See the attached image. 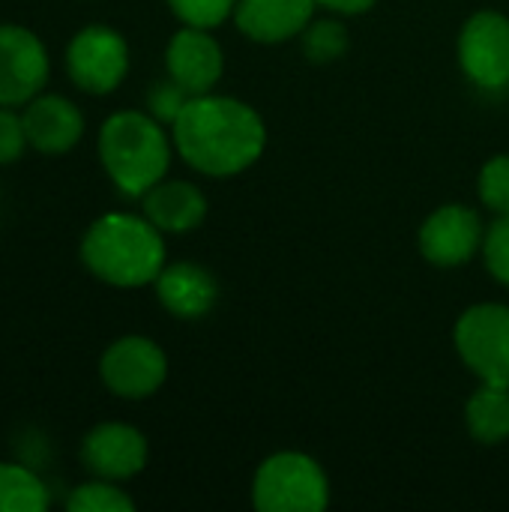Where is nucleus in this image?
I'll return each instance as SVG.
<instances>
[{"label": "nucleus", "mask_w": 509, "mask_h": 512, "mask_svg": "<svg viewBox=\"0 0 509 512\" xmlns=\"http://www.w3.org/2000/svg\"><path fill=\"white\" fill-rule=\"evenodd\" d=\"M261 117L228 96H192L174 120L180 156L201 174L228 177L249 168L264 150Z\"/></svg>", "instance_id": "f257e3e1"}, {"label": "nucleus", "mask_w": 509, "mask_h": 512, "mask_svg": "<svg viewBox=\"0 0 509 512\" xmlns=\"http://www.w3.org/2000/svg\"><path fill=\"white\" fill-rule=\"evenodd\" d=\"M81 258L102 282L135 288L156 282L165 267V246L150 219L111 213L90 225L81 243Z\"/></svg>", "instance_id": "f03ea898"}, {"label": "nucleus", "mask_w": 509, "mask_h": 512, "mask_svg": "<svg viewBox=\"0 0 509 512\" xmlns=\"http://www.w3.org/2000/svg\"><path fill=\"white\" fill-rule=\"evenodd\" d=\"M99 156L126 195H144L165 177L171 150L156 120L138 111H120L99 132Z\"/></svg>", "instance_id": "7ed1b4c3"}, {"label": "nucleus", "mask_w": 509, "mask_h": 512, "mask_svg": "<svg viewBox=\"0 0 509 512\" xmlns=\"http://www.w3.org/2000/svg\"><path fill=\"white\" fill-rule=\"evenodd\" d=\"M252 501L261 512H321L330 501L327 477L315 459L279 453L258 468Z\"/></svg>", "instance_id": "20e7f679"}, {"label": "nucleus", "mask_w": 509, "mask_h": 512, "mask_svg": "<svg viewBox=\"0 0 509 512\" xmlns=\"http://www.w3.org/2000/svg\"><path fill=\"white\" fill-rule=\"evenodd\" d=\"M456 348L483 384L509 387V309L474 306L456 324Z\"/></svg>", "instance_id": "39448f33"}, {"label": "nucleus", "mask_w": 509, "mask_h": 512, "mask_svg": "<svg viewBox=\"0 0 509 512\" xmlns=\"http://www.w3.org/2000/svg\"><path fill=\"white\" fill-rule=\"evenodd\" d=\"M72 81L87 93H111L129 66V51L111 27H84L66 51Z\"/></svg>", "instance_id": "423d86ee"}, {"label": "nucleus", "mask_w": 509, "mask_h": 512, "mask_svg": "<svg viewBox=\"0 0 509 512\" xmlns=\"http://www.w3.org/2000/svg\"><path fill=\"white\" fill-rule=\"evenodd\" d=\"M99 369L111 393L123 399H144L162 387L168 363L159 345H153L150 339L126 336L105 351Z\"/></svg>", "instance_id": "0eeeda50"}, {"label": "nucleus", "mask_w": 509, "mask_h": 512, "mask_svg": "<svg viewBox=\"0 0 509 512\" xmlns=\"http://www.w3.org/2000/svg\"><path fill=\"white\" fill-rule=\"evenodd\" d=\"M48 78V54L36 33L0 24V105L30 102Z\"/></svg>", "instance_id": "6e6552de"}, {"label": "nucleus", "mask_w": 509, "mask_h": 512, "mask_svg": "<svg viewBox=\"0 0 509 512\" xmlns=\"http://www.w3.org/2000/svg\"><path fill=\"white\" fill-rule=\"evenodd\" d=\"M465 72L480 87H504L509 81V21L498 12H477L459 42Z\"/></svg>", "instance_id": "1a4fd4ad"}, {"label": "nucleus", "mask_w": 509, "mask_h": 512, "mask_svg": "<svg viewBox=\"0 0 509 512\" xmlns=\"http://www.w3.org/2000/svg\"><path fill=\"white\" fill-rule=\"evenodd\" d=\"M81 459L102 480H129L147 462V441L132 426L105 423L84 438Z\"/></svg>", "instance_id": "9d476101"}, {"label": "nucleus", "mask_w": 509, "mask_h": 512, "mask_svg": "<svg viewBox=\"0 0 509 512\" xmlns=\"http://www.w3.org/2000/svg\"><path fill=\"white\" fill-rule=\"evenodd\" d=\"M480 246V216L468 207H441L420 231L423 255L438 267L465 264Z\"/></svg>", "instance_id": "9b49d317"}, {"label": "nucleus", "mask_w": 509, "mask_h": 512, "mask_svg": "<svg viewBox=\"0 0 509 512\" xmlns=\"http://www.w3.org/2000/svg\"><path fill=\"white\" fill-rule=\"evenodd\" d=\"M168 72L192 96H204L222 75L219 42L204 27L180 30L168 45Z\"/></svg>", "instance_id": "f8f14e48"}, {"label": "nucleus", "mask_w": 509, "mask_h": 512, "mask_svg": "<svg viewBox=\"0 0 509 512\" xmlns=\"http://www.w3.org/2000/svg\"><path fill=\"white\" fill-rule=\"evenodd\" d=\"M24 132L27 144L39 153H66L84 132L81 111L63 96H33L24 111Z\"/></svg>", "instance_id": "ddd939ff"}, {"label": "nucleus", "mask_w": 509, "mask_h": 512, "mask_svg": "<svg viewBox=\"0 0 509 512\" xmlns=\"http://www.w3.org/2000/svg\"><path fill=\"white\" fill-rule=\"evenodd\" d=\"M156 294L162 306L177 318H201L213 309L219 288L216 279L198 264H171L156 276Z\"/></svg>", "instance_id": "4468645a"}, {"label": "nucleus", "mask_w": 509, "mask_h": 512, "mask_svg": "<svg viewBox=\"0 0 509 512\" xmlns=\"http://www.w3.org/2000/svg\"><path fill=\"white\" fill-rule=\"evenodd\" d=\"M315 0H240L237 24L258 42H282L300 33L312 18Z\"/></svg>", "instance_id": "2eb2a0df"}, {"label": "nucleus", "mask_w": 509, "mask_h": 512, "mask_svg": "<svg viewBox=\"0 0 509 512\" xmlns=\"http://www.w3.org/2000/svg\"><path fill=\"white\" fill-rule=\"evenodd\" d=\"M144 213L159 231H192L204 222L207 201L204 195L183 180L156 183L150 192H144Z\"/></svg>", "instance_id": "dca6fc26"}, {"label": "nucleus", "mask_w": 509, "mask_h": 512, "mask_svg": "<svg viewBox=\"0 0 509 512\" xmlns=\"http://www.w3.org/2000/svg\"><path fill=\"white\" fill-rule=\"evenodd\" d=\"M468 429L483 444H501L509 438V387L483 384L468 402Z\"/></svg>", "instance_id": "f3484780"}, {"label": "nucleus", "mask_w": 509, "mask_h": 512, "mask_svg": "<svg viewBox=\"0 0 509 512\" xmlns=\"http://www.w3.org/2000/svg\"><path fill=\"white\" fill-rule=\"evenodd\" d=\"M48 507V489L42 480L21 468L0 462V512H42Z\"/></svg>", "instance_id": "a211bd4d"}, {"label": "nucleus", "mask_w": 509, "mask_h": 512, "mask_svg": "<svg viewBox=\"0 0 509 512\" xmlns=\"http://www.w3.org/2000/svg\"><path fill=\"white\" fill-rule=\"evenodd\" d=\"M132 507L135 504L108 483H84L66 501L69 512H132Z\"/></svg>", "instance_id": "6ab92c4d"}, {"label": "nucleus", "mask_w": 509, "mask_h": 512, "mask_svg": "<svg viewBox=\"0 0 509 512\" xmlns=\"http://www.w3.org/2000/svg\"><path fill=\"white\" fill-rule=\"evenodd\" d=\"M177 18H183L189 27H216L228 18L231 9H237V0H168Z\"/></svg>", "instance_id": "aec40b11"}, {"label": "nucleus", "mask_w": 509, "mask_h": 512, "mask_svg": "<svg viewBox=\"0 0 509 512\" xmlns=\"http://www.w3.org/2000/svg\"><path fill=\"white\" fill-rule=\"evenodd\" d=\"M480 195L492 210L509 216V156H495L486 162L480 174Z\"/></svg>", "instance_id": "412c9836"}, {"label": "nucleus", "mask_w": 509, "mask_h": 512, "mask_svg": "<svg viewBox=\"0 0 509 512\" xmlns=\"http://www.w3.org/2000/svg\"><path fill=\"white\" fill-rule=\"evenodd\" d=\"M306 51L312 60H333L345 51V30L333 21H318L306 33Z\"/></svg>", "instance_id": "4be33fe9"}, {"label": "nucleus", "mask_w": 509, "mask_h": 512, "mask_svg": "<svg viewBox=\"0 0 509 512\" xmlns=\"http://www.w3.org/2000/svg\"><path fill=\"white\" fill-rule=\"evenodd\" d=\"M486 264L498 282L509 285V216L495 222L486 234Z\"/></svg>", "instance_id": "5701e85b"}, {"label": "nucleus", "mask_w": 509, "mask_h": 512, "mask_svg": "<svg viewBox=\"0 0 509 512\" xmlns=\"http://www.w3.org/2000/svg\"><path fill=\"white\" fill-rule=\"evenodd\" d=\"M189 99H192V93L183 90V87L171 78V81H162V84H156V87L150 90V111H153L159 120L174 123L177 114L183 111V105H186Z\"/></svg>", "instance_id": "b1692460"}, {"label": "nucleus", "mask_w": 509, "mask_h": 512, "mask_svg": "<svg viewBox=\"0 0 509 512\" xmlns=\"http://www.w3.org/2000/svg\"><path fill=\"white\" fill-rule=\"evenodd\" d=\"M27 144L24 120L9 108H0V162H15Z\"/></svg>", "instance_id": "393cba45"}, {"label": "nucleus", "mask_w": 509, "mask_h": 512, "mask_svg": "<svg viewBox=\"0 0 509 512\" xmlns=\"http://www.w3.org/2000/svg\"><path fill=\"white\" fill-rule=\"evenodd\" d=\"M315 3L330 6V9H339V12H345V15H357V12L372 9V3H375V0H315Z\"/></svg>", "instance_id": "a878e982"}]
</instances>
